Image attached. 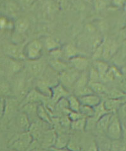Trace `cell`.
I'll use <instances>...</instances> for the list:
<instances>
[{
    "label": "cell",
    "instance_id": "1",
    "mask_svg": "<svg viewBox=\"0 0 126 151\" xmlns=\"http://www.w3.org/2000/svg\"><path fill=\"white\" fill-rule=\"evenodd\" d=\"M43 44L38 39L33 40L24 46V55L25 59L29 61L37 60L41 58Z\"/></svg>",
    "mask_w": 126,
    "mask_h": 151
},
{
    "label": "cell",
    "instance_id": "2",
    "mask_svg": "<svg viewBox=\"0 0 126 151\" xmlns=\"http://www.w3.org/2000/svg\"><path fill=\"white\" fill-rule=\"evenodd\" d=\"M122 132V123L117 113L112 114L111 120L105 134L112 140H119L121 139Z\"/></svg>",
    "mask_w": 126,
    "mask_h": 151
},
{
    "label": "cell",
    "instance_id": "3",
    "mask_svg": "<svg viewBox=\"0 0 126 151\" xmlns=\"http://www.w3.org/2000/svg\"><path fill=\"white\" fill-rule=\"evenodd\" d=\"M80 73V72L74 68L72 67L69 68L59 73V83L69 91V88H73Z\"/></svg>",
    "mask_w": 126,
    "mask_h": 151
},
{
    "label": "cell",
    "instance_id": "4",
    "mask_svg": "<svg viewBox=\"0 0 126 151\" xmlns=\"http://www.w3.org/2000/svg\"><path fill=\"white\" fill-rule=\"evenodd\" d=\"M24 46L17 43L8 44L4 47L3 51L4 54L11 60L24 61L25 60Z\"/></svg>",
    "mask_w": 126,
    "mask_h": 151
},
{
    "label": "cell",
    "instance_id": "5",
    "mask_svg": "<svg viewBox=\"0 0 126 151\" xmlns=\"http://www.w3.org/2000/svg\"><path fill=\"white\" fill-rule=\"evenodd\" d=\"M19 103L18 100L12 96L7 97L4 99V109L3 116L11 118L14 116L19 108Z\"/></svg>",
    "mask_w": 126,
    "mask_h": 151
},
{
    "label": "cell",
    "instance_id": "6",
    "mask_svg": "<svg viewBox=\"0 0 126 151\" xmlns=\"http://www.w3.org/2000/svg\"><path fill=\"white\" fill-rule=\"evenodd\" d=\"M70 95L69 91L60 83L51 87L50 99L53 104H56L58 101L63 98H65Z\"/></svg>",
    "mask_w": 126,
    "mask_h": 151
},
{
    "label": "cell",
    "instance_id": "7",
    "mask_svg": "<svg viewBox=\"0 0 126 151\" xmlns=\"http://www.w3.org/2000/svg\"><path fill=\"white\" fill-rule=\"evenodd\" d=\"M118 50V46L116 42L111 40H105L103 42L102 60L107 61L110 60Z\"/></svg>",
    "mask_w": 126,
    "mask_h": 151
},
{
    "label": "cell",
    "instance_id": "8",
    "mask_svg": "<svg viewBox=\"0 0 126 151\" xmlns=\"http://www.w3.org/2000/svg\"><path fill=\"white\" fill-rule=\"evenodd\" d=\"M70 63L72 68L79 71L80 72L86 71L89 66V61L88 59L82 55L75 56L70 59Z\"/></svg>",
    "mask_w": 126,
    "mask_h": 151
},
{
    "label": "cell",
    "instance_id": "9",
    "mask_svg": "<svg viewBox=\"0 0 126 151\" xmlns=\"http://www.w3.org/2000/svg\"><path fill=\"white\" fill-rule=\"evenodd\" d=\"M46 97H47L42 94L41 92L36 89V88H35V89H33L29 91L28 92V94L25 95L20 106L29 103H35L40 104L41 102L44 101Z\"/></svg>",
    "mask_w": 126,
    "mask_h": 151
},
{
    "label": "cell",
    "instance_id": "10",
    "mask_svg": "<svg viewBox=\"0 0 126 151\" xmlns=\"http://www.w3.org/2000/svg\"><path fill=\"white\" fill-rule=\"evenodd\" d=\"M32 140L33 137L31 136L30 133L24 132V134H22L13 144V146L14 147L13 149H15L18 151L24 150L29 146Z\"/></svg>",
    "mask_w": 126,
    "mask_h": 151
},
{
    "label": "cell",
    "instance_id": "11",
    "mask_svg": "<svg viewBox=\"0 0 126 151\" xmlns=\"http://www.w3.org/2000/svg\"><path fill=\"white\" fill-rule=\"evenodd\" d=\"M28 69L30 73L34 77H39L45 70V64L40 59L34 61H29Z\"/></svg>",
    "mask_w": 126,
    "mask_h": 151
},
{
    "label": "cell",
    "instance_id": "12",
    "mask_svg": "<svg viewBox=\"0 0 126 151\" xmlns=\"http://www.w3.org/2000/svg\"><path fill=\"white\" fill-rule=\"evenodd\" d=\"M30 26L29 21L24 17H20L13 22V30L17 34H25Z\"/></svg>",
    "mask_w": 126,
    "mask_h": 151
},
{
    "label": "cell",
    "instance_id": "13",
    "mask_svg": "<svg viewBox=\"0 0 126 151\" xmlns=\"http://www.w3.org/2000/svg\"><path fill=\"white\" fill-rule=\"evenodd\" d=\"M125 102L124 98L122 99H108L103 102L105 108L108 113H117L120 106Z\"/></svg>",
    "mask_w": 126,
    "mask_h": 151
},
{
    "label": "cell",
    "instance_id": "14",
    "mask_svg": "<svg viewBox=\"0 0 126 151\" xmlns=\"http://www.w3.org/2000/svg\"><path fill=\"white\" fill-rule=\"evenodd\" d=\"M79 99L82 105L88 106L92 108L95 107L101 102L100 97L98 95L94 94V93L79 97Z\"/></svg>",
    "mask_w": 126,
    "mask_h": 151
},
{
    "label": "cell",
    "instance_id": "15",
    "mask_svg": "<svg viewBox=\"0 0 126 151\" xmlns=\"http://www.w3.org/2000/svg\"><path fill=\"white\" fill-rule=\"evenodd\" d=\"M17 126L20 130L24 132H28L30 127L31 125L30 118L28 116V114L24 112L21 111L17 117Z\"/></svg>",
    "mask_w": 126,
    "mask_h": 151
},
{
    "label": "cell",
    "instance_id": "16",
    "mask_svg": "<svg viewBox=\"0 0 126 151\" xmlns=\"http://www.w3.org/2000/svg\"><path fill=\"white\" fill-rule=\"evenodd\" d=\"M57 135L55 130H49L45 132L43 136V144L44 147L48 148L53 147L56 142Z\"/></svg>",
    "mask_w": 126,
    "mask_h": 151
},
{
    "label": "cell",
    "instance_id": "17",
    "mask_svg": "<svg viewBox=\"0 0 126 151\" xmlns=\"http://www.w3.org/2000/svg\"><path fill=\"white\" fill-rule=\"evenodd\" d=\"M112 116V113H106L103 115V116L99 118L96 123V127L97 129L101 132H106L108 127H109L111 118Z\"/></svg>",
    "mask_w": 126,
    "mask_h": 151
},
{
    "label": "cell",
    "instance_id": "18",
    "mask_svg": "<svg viewBox=\"0 0 126 151\" xmlns=\"http://www.w3.org/2000/svg\"><path fill=\"white\" fill-rule=\"evenodd\" d=\"M93 67L98 71L101 77V79L102 80L103 77L105 76L108 70H109L110 66L106 61L103 60H94Z\"/></svg>",
    "mask_w": 126,
    "mask_h": 151
},
{
    "label": "cell",
    "instance_id": "19",
    "mask_svg": "<svg viewBox=\"0 0 126 151\" xmlns=\"http://www.w3.org/2000/svg\"><path fill=\"white\" fill-rule=\"evenodd\" d=\"M49 64L53 70L55 71L56 72H58V73H60L69 68V65L65 62L62 61L60 59L52 58L49 60Z\"/></svg>",
    "mask_w": 126,
    "mask_h": 151
},
{
    "label": "cell",
    "instance_id": "20",
    "mask_svg": "<svg viewBox=\"0 0 126 151\" xmlns=\"http://www.w3.org/2000/svg\"><path fill=\"white\" fill-rule=\"evenodd\" d=\"M63 55H64L69 60L72 58L77 56L80 55V51H79L78 49L73 44H68L63 48Z\"/></svg>",
    "mask_w": 126,
    "mask_h": 151
},
{
    "label": "cell",
    "instance_id": "21",
    "mask_svg": "<svg viewBox=\"0 0 126 151\" xmlns=\"http://www.w3.org/2000/svg\"><path fill=\"white\" fill-rule=\"evenodd\" d=\"M89 85V75L86 71L80 72L78 78L73 86L74 90Z\"/></svg>",
    "mask_w": 126,
    "mask_h": 151
},
{
    "label": "cell",
    "instance_id": "22",
    "mask_svg": "<svg viewBox=\"0 0 126 151\" xmlns=\"http://www.w3.org/2000/svg\"><path fill=\"white\" fill-rule=\"evenodd\" d=\"M67 99L68 101L69 109L71 111L79 112V108L81 106L79 97L75 96L74 94H70L67 97Z\"/></svg>",
    "mask_w": 126,
    "mask_h": 151
},
{
    "label": "cell",
    "instance_id": "23",
    "mask_svg": "<svg viewBox=\"0 0 126 151\" xmlns=\"http://www.w3.org/2000/svg\"><path fill=\"white\" fill-rule=\"evenodd\" d=\"M39 103H26L24 105L20 106L21 111L24 112L25 114H28V116L29 117L30 115L36 114L37 115V111L39 106Z\"/></svg>",
    "mask_w": 126,
    "mask_h": 151
},
{
    "label": "cell",
    "instance_id": "24",
    "mask_svg": "<svg viewBox=\"0 0 126 151\" xmlns=\"http://www.w3.org/2000/svg\"><path fill=\"white\" fill-rule=\"evenodd\" d=\"M44 46L49 52L61 47V44L60 42L51 37H48L45 39Z\"/></svg>",
    "mask_w": 126,
    "mask_h": 151
},
{
    "label": "cell",
    "instance_id": "25",
    "mask_svg": "<svg viewBox=\"0 0 126 151\" xmlns=\"http://www.w3.org/2000/svg\"><path fill=\"white\" fill-rule=\"evenodd\" d=\"M89 86L94 94L96 95H101L106 94L107 92V89L105 85L101 82H97L89 83Z\"/></svg>",
    "mask_w": 126,
    "mask_h": 151
},
{
    "label": "cell",
    "instance_id": "26",
    "mask_svg": "<svg viewBox=\"0 0 126 151\" xmlns=\"http://www.w3.org/2000/svg\"><path fill=\"white\" fill-rule=\"evenodd\" d=\"M86 126V118H81L75 121L70 122L72 129L76 131H84Z\"/></svg>",
    "mask_w": 126,
    "mask_h": 151
},
{
    "label": "cell",
    "instance_id": "27",
    "mask_svg": "<svg viewBox=\"0 0 126 151\" xmlns=\"http://www.w3.org/2000/svg\"><path fill=\"white\" fill-rule=\"evenodd\" d=\"M13 29V22L5 16L0 15V31Z\"/></svg>",
    "mask_w": 126,
    "mask_h": 151
},
{
    "label": "cell",
    "instance_id": "28",
    "mask_svg": "<svg viewBox=\"0 0 126 151\" xmlns=\"http://www.w3.org/2000/svg\"><path fill=\"white\" fill-rule=\"evenodd\" d=\"M69 137L65 135H62L60 136L57 135L55 145H54L53 147L56 149L65 148L67 147V144L69 142Z\"/></svg>",
    "mask_w": 126,
    "mask_h": 151
},
{
    "label": "cell",
    "instance_id": "29",
    "mask_svg": "<svg viewBox=\"0 0 126 151\" xmlns=\"http://www.w3.org/2000/svg\"><path fill=\"white\" fill-rule=\"evenodd\" d=\"M37 116L43 122L48 123H51V118L49 117L47 111L44 109L43 106L41 104H39L38 106L37 111Z\"/></svg>",
    "mask_w": 126,
    "mask_h": 151
},
{
    "label": "cell",
    "instance_id": "30",
    "mask_svg": "<svg viewBox=\"0 0 126 151\" xmlns=\"http://www.w3.org/2000/svg\"><path fill=\"white\" fill-rule=\"evenodd\" d=\"M10 62L9 63V67L12 72L13 73H19L22 71V69L24 68V65L22 64V61H18L11 60Z\"/></svg>",
    "mask_w": 126,
    "mask_h": 151
},
{
    "label": "cell",
    "instance_id": "31",
    "mask_svg": "<svg viewBox=\"0 0 126 151\" xmlns=\"http://www.w3.org/2000/svg\"><path fill=\"white\" fill-rule=\"evenodd\" d=\"M94 119L95 120H97L98 119L101 118V116H103V115L106 114L108 113L107 111L106 110L104 104H103V102H101V103L99 104L98 105H97L95 107H94Z\"/></svg>",
    "mask_w": 126,
    "mask_h": 151
},
{
    "label": "cell",
    "instance_id": "32",
    "mask_svg": "<svg viewBox=\"0 0 126 151\" xmlns=\"http://www.w3.org/2000/svg\"><path fill=\"white\" fill-rule=\"evenodd\" d=\"M79 112L84 117L86 118L93 117L94 115V111L93 108L90 107V106H85L82 104L79 108Z\"/></svg>",
    "mask_w": 126,
    "mask_h": 151
},
{
    "label": "cell",
    "instance_id": "33",
    "mask_svg": "<svg viewBox=\"0 0 126 151\" xmlns=\"http://www.w3.org/2000/svg\"><path fill=\"white\" fill-rule=\"evenodd\" d=\"M91 94H93V92L89 85L77 88V89L74 90V94L78 97H80Z\"/></svg>",
    "mask_w": 126,
    "mask_h": 151
},
{
    "label": "cell",
    "instance_id": "34",
    "mask_svg": "<svg viewBox=\"0 0 126 151\" xmlns=\"http://www.w3.org/2000/svg\"><path fill=\"white\" fill-rule=\"evenodd\" d=\"M89 75V83L100 82L101 81V77L100 74L98 72V71L94 68L93 66L90 69L89 72H88Z\"/></svg>",
    "mask_w": 126,
    "mask_h": 151
},
{
    "label": "cell",
    "instance_id": "35",
    "mask_svg": "<svg viewBox=\"0 0 126 151\" xmlns=\"http://www.w3.org/2000/svg\"><path fill=\"white\" fill-rule=\"evenodd\" d=\"M106 94L109 99H122L126 96L124 93H123L120 89H116V88H114L110 91L107 92Z\"/></svg>",
    "mask_w": 126,
    "mask_h": 151
},
{
    "label": "cell",
    "instance_id": "36",
    "mask_svg": "<svg viewBox=\"0 0 126 151\" xmlns=\"http://www.w3.org/2000/svg\"><path fill=\"white\" fill-rule=\"evenodd\" d=\"M11 92L10 86L7 82L0 83V96H10Z\"/></svg>",
    "mask_w": 126,
    "mask_h": 151
},
{
    "label": "cell",
    "instance_id": "37",
    "mask_svg": "<svg viewBox=\"0 0 126 151\" xmlns=\"http://www.w3.org/2000/svg\"><path fill=\"white\" fill-rule=\"evenodd\" d=\"M66 148L70 151H81V147H80L77 141H76L75 140L72 139H69Z\"/></svg>",
    "mask_w": 126,
    "mask_h": 151
},
{
    "label": "cell",
    "instance_id": "38",
    "mask_svg": "<svg viewBox=\"0 0 126 151\" xmlns=\"http://www.w3.org/2000/svg\"><path fill=\"white\" fill-rule=\"evenodd\" d=\"M6 5V10L8 14H15L19 11V6L14 2H8Z\"/></svg>",
    "mask_w": 126,
    "mask_h": 151
},
{
    "label": "cell",
    "instance_id": "39",
    "mask_svg": "<svg viewBox=\"0 0 126 151\" xmlns=\"http://www.w3.org/2000/svg\"><path fill=\"white\" fill-rule=\"evenodd\" d=\"M117 114L120 119H126V102H124V103L120 106V107L117 111Z\"/></svg>",
    "mask_w": 126,
    "mask_h": 151
},
{
    "label": "cell",
    "instance_id": "40",
    "mask_svg": "<svg viewBox=\"0 0 126 151\" xmlns=\"http://www.w3.org/2000/svg\"><path fill=\"white\" fill-rule=\"evenodd\" d=\"M69 119L70 122H73V121H75L77 119H79L81 118H83L84 116L83 115L80 114L79 112H77V111H70L69 113ZM85 118V117H84Z\"/></svg>",
    "mask_w": 126,
    "mask_h": 151
},
{
    "label": "cell",
    "instance_id": "41",
    "mask_svg": "<svg viewBox=\"0 0 126 151\" xmlns=\"http://www.w3.org/2000/svg\"><path fill=\"white\" fill-rule=\"evenodd\" d=\"M50 55L52 56V58L53 59H60V58L63 55V51L61 47L58 48L56 50L51 51L49 52Z\"/></svg>",
    "mask_w": 126,
    "mask_h": 151
},
{
    "label": "cell",
    "instance_id": "42",
    "mask_svg": "<svg viewBox=\"0 0 126 151\" xmlns=\"http://www.w3.org/2000/svg\"><path fill=\"white\" fill-rule=\"evenodd\" d=\"M35 0H20V3L22 6L25 8H28L33 5Z\"/></svg>",
    "mask_w": 126,
    "mask_h": 151
},
{
    "label": "cell",
    "instance_id": "43",
    "mask_svg": "<svg viewBox=\"0 0 126 151\" xmlns=\"http://www.w3.org/2000/svg\"><path fill=\"white\" fill-rule=\"evenodd\" d=\"M126 0H112V5L116 8H123Z\"/></svg>",
    "mask_w": 126,
    "mask_h": 151
},
{
    "label": "cell",
    "instance_id": "44",
    "mask_svg": "<svg viewBox=\"0 0 126 151\" xmlns=\"http://www.w3.org/2000/svg\"><path fill=\"white\" fill-rule=\"evenodd\" d=\"M4 109V99L0 96V119L3 117Z\"/></svg>",
    "mask_w": 126,
    "mask_h": 151
},
{
    "label": "cell",
    "instance_id": "45",
    "mask_svg": "<svg viewBox=\"0 0 126 151\" xmlns=\"http://www.w3.org/2000/svg\"><path fill=\"white\" fill-rule=\"evenodd\" d=\"M88 151H99L98 146L95 141H93L90 144Z\"/></svg>",
    "mask_w": 126,
    "mask_h": 151
},
{
    "label": "cell",
    "instance_id": "46",
    "mask_svg": "<svg viewBox=\"0 0 126 151\" xmlns=\"http://www.w3.org/2000/svg\"><path fill=\"white\" fill-rule=\"evenodd\" d=\"M120 90L126 95V78L120 82Z\"/></svg>",
    "mask_w": 126,
    "mask_h": 151
},
{
    "label": "cell",
    "instance_id": "47",
    "mask_svg": "<svg viewBox=\"0 0 126 151\" xmlns=\"http://www.w3.org/2000/svg\"><path fill=\"white\" fill-rule=\"evenodd\" d=\"M120 37L123 41L126 40V27L121 30L120 32Z\"/></svg>",
    "mask_w": 126,
    "mask_h": 151
},
{
    "label": "cell",
    "instance_id": "48",
    "mask_svg": "<svg viewBox=\"0 0 126 151\" xmlns=\"http://www.w3.org/2000/svg\"><path fill=\"white\" fill-rule=\"evenodd\" d=\"M121 139H122L125 145H126V127L122 125V132Z\"/></svg>",
    "mask_w": 126,
    "mask_h": 151
},
{
    "label": "cell",
    "instance_id": "49",
    "mask_svg": "<svg viewBox=\"0 0 126 151\" xmlns=\"http://www.w3.org/2000/svg\"><path fill=\"white\" fill-rule=\"evenodd\" d=\"M122 53L124 57L126 56V40L124 41L122 47Z\"/></svg>",
    "mask_w": 126,
    "mask_h": 151
},
{
    "label": "cell",
    "instance_id": "50",
    "mask_svg": "<svg viewBox=\"0 0 126 151\" xmlns=\"http://www.w3.org/2000/svg\"><path fill=\"white\" fill-rule=\"evenodd\" d=\"M49 149H51L54 151H70L69 150L67 149L66 147L65 148H62V149H56V148H54V147H51V148H49Z\"/></svg>",
    "mask_w": 126,
    "mask_h": 151
},
{
    "label": "cell",
    "instance_id": "51",
    "mask_svg": "<svg viewBox=\"0 0 126 151\" xmlns=\"http://www.w3.org/2000/svg\"><path fill=\"white\" fill-rule=\"evenodd\" d=\"M54 1H55L58 5H62V4L64 3L65 0H54Z\"/></svg>",
    "mask_w": 126,
    "mask_h": 151
},
{
    "label": "cell",
    "instance_id": "52",
    "mask_svg": "<svg viewBox=\"0 0 126 151\" xmlns=\"http://www.w3.org/2000/svg\"><path fill=\"white\" fill-rule=\"evenodd\" d=\"M122 8L124 9V12H126V1H125V3L124 5V6H123V8Z\"/></svg>",
    "mask_w": 126,
    "mask_h": 151
},
{
    "label": "cell",
    "instance_id": "53",
    "mask_svg": "<svg viewBox=\"0 0 126 151\" xmlns=\"http://www.w3.org/2000/svg\"><path fill=\"white\" fill-rule=\"evenodd\" d=\"M122 125H123L124 127H126V119H124V122L122 123Z\"/></svg>",
    "mask_w": 126,
    "mask_h": 151
},
{
    "label": "cell",
    "instance_id": "54",
    "mask_svg": "<svg viewBox=\"0 0 126 151\" xmlns=\"http://www.w3.org/2000/svg\"><path fill=\"white\" fill-rule=\"evenodd\" d=\"M9 151H18V150H17L15 149H10Z\"/></svg>",
    "mask_w": 126,
    "mask_h": 151
},
{
    "label": "cell",
    "instance_id": "55",
    "mask_svg": "<svg viewBox=\"0 0 126 151\" xmlns=\"http://www.w3.org/2000/svg\"><path fill=\"white\" fill-rule=\"evenodd\" d=\"M49 151H54V150H51V149H49Z\"/></svg>",
    "mask_w": 126,
    "mask_h": 151
}]
</instances>
